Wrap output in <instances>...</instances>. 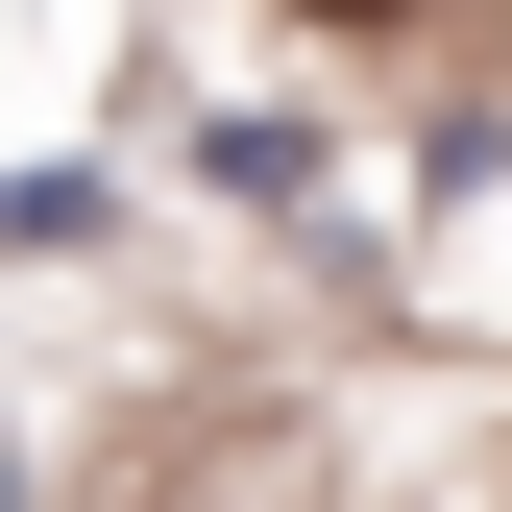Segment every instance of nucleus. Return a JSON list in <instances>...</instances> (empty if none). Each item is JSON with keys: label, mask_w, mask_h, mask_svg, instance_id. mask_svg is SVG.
Instances as JSON below:
<instances>
[{"label": "nucleus", "mask_w": 512, "mask_h": 512, "mask_svg": "<svg viewBox=\"0 0 512 512\" xmlns=\"http://www.w3.org/2000/svg\"><path fill=\"white\" fill-rule=\"evenodd\" d=\"M317 25H391V0H317Z\"/></svg>", "instance_id": "nucleus-1"}]
</instances>
